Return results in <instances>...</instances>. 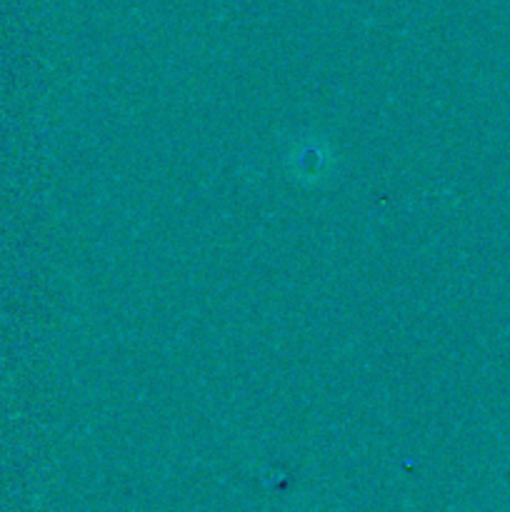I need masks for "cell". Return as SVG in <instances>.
<instances>
[]
</instances>
